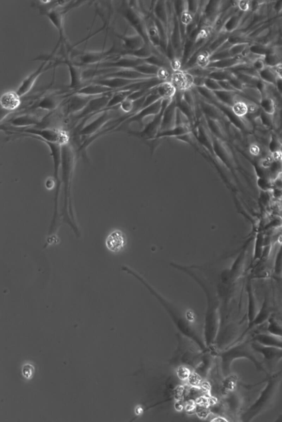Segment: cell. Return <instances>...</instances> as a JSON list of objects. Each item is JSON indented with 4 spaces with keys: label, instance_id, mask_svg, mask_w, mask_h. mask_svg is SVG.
Segmentation results:
<instances>
[{
    "label": "cell",
    "instance_id": "obj_36",
    "mask_svg": "<svg viewBox=\"0 0 282 422\" xmlns=\"http://www.w3.org/2000/svg\"><path fill=\"white\" fill-rule=\"evenodd\" d=\"M195 411L197 415L201 419H205L208 417L210 411L207 406L196 404Z\"/></svg>",
    "mask_w": 282,
    "mask_h": 422
},
{
    "label": "cell",
    "instance_id": "obj_24",
    "mask_svg": "<svg viewBox=\"0 0 282 422\" xmlns=\"http://www.w3.org/2000/svg\"><path fill=\"white\" fill-rule=\"evenodd\" d=\"M259 79L266 84L275 86L277 77L272 67H266L264 70L258 72Z\"/></svg>",
    "mask_w": 282,
    "mask_h": 422
},
{
    "label": "cell",
    "instance_id": "obj_25",
    "mask_svg": "<svg viewBox=\"0 0 282 422\" xmlns=\"http://www.w3.org/2000/svg\"><path fill=\"white\" fill-rule=\"evenodd\" d=\"M249 50L251 54L257 56L263 57V58L266 55L274 52L272 48L268 46L267 45L264 44H252L250 45Z\"/></svg>",
    "mask_w": 282,
    "mask_h": 422
},
{
    "label": "cell",
    "instance_id": "obj_21",
    "mask_svg": "<svg viewBox=\"0 0 282 422\" xmlns=\"http://www.w3.org/2000/svg\"><path fill=\"white\" fill-rule=\"evenodd\" d=\"M213 150L224 163L229 166L232 165L233 159L231 154L222 141L220 140H215L213 143Z\"/></svg>",
    "mask_w": 282,
    "mask_h": 422
},
{
    "label": "cell",
    "instance_id": "obj_29",
    "mask_svg": "<svg viewBox=\"0 0 282 422\" xmlns=\"http://www.w3.org/2000/svg\"><path fill=\"white\" fill-rule=\"evenodd\" d=\"M232 109L233 113L240 117H244L248 114V104L241 100H237Z\"/></svg>",
    "mask_w": 282,
    "mask_h": 422
},
{
    "label": "cell",
    "instance_id": "obj_35",
    "mask_svg": "<svg viewBox=\"0 0 282 422\" xmlns=\"http://www.w3.org/2000/svg\"><path fill=\"white\" fill-rule=\"evenodd\" d=\"M261 124L264 127L267 128H271L272 127L273 123V115L268 114L261 111L259 114Z\"/></svg>",
    "mask_w": 282,
    "mask_h": 422
},
{
    "label": "cell",
    "instance_id": "obj_48",
    "mask_svg": "<svg viewBox=\"0 0 282 422\" xmlns=\"http://www.w3.org/2000/svg\"><path fill=\"white\" fill-rule=\"evenodd\" d=\"M228 421L226 419H224L223 417H218L215 418V419H213L212 422H228Z\"/></svg>",
    "mask_w": 282,
    "mask_h": 422
},
{
    "label": "cell",
    "instance_id": "obj_16",
    "mask_svg": "<svg viewBox=\"0 0 282 422\" xmlns=\"http://www.w3.org/2000/svg\"><path fill=\"white\" fill-rule=\"evenodd\" d=\"M117 92L114 89L102 86V85L92 83L80 88L74 93L89 97H98Z\"/></svg>",
    "mask_w": 282,
    "mask_h": 422
},
{
    "label": "cell",
    "instance_id": "obj_2",
    "mask_svg": "<svg viewBox=\"0 0 282 422\" xmlns=\"http://www.w3.org/2000/svg\"><path fill=\"white\" fill-rule=\"evenodd\" d=\"M17 132H23L33 136L44 143H49L63 146L68 144L69 136L63 130L52 128H34L33 127L19 130Z\"/></svg>",
    "mask_w": 282,
    "mask_h": 422
},
{
    "label": "cell",
    "instance_id": "obj_26",
    "mask_svg": "<svg viewBox=\"0 0 282 422\" xmlns=\"http://www.w3.org/2000/svg\"><path fill=\"white\" fill-rule=\"evenodd\" d=\"M209 130L204 127V125H200L199 127L198 137L200 141L211 151L213 149V143L209 133Z\"/></svg>",
    "mask_w": 282,
    "mask_h": 422
},
{
    "label": "cell",
    "instance_id": "obj_1",
    "mask_svg": "<svg viewBox=\"0 0 282 422\" xmlns=\"http://www.w3.org/2000/svg\"><path fill=\"white\" fill-rule=\"evenodd\" d=\"M282 378V369L268 376L266 384L257 400L244 413L241 419L251 422L271 408L275 404L279 392Z\"/></svg>",
    "mask_w": 282,
    "mask_h": 422
},
{
    "label": "cell",
    "instance_id": "obj_32",
    "mask_svg": "<svg viewBox=\"0 0 282 422\" xmlns=\"http://www.w3.org/2000/svg\"><path fill=\"white\" fill-rule=\"evenodd\" d=\"M250 44H239L233 45L229 49V52L232 57L243 55L244 52L248 49Z\"/></svg>",
    "mask_w": 282,
    "mask_h": 422
},
{
    "label": "cell",
    "instance_id": "obj_5",
    "mask_svg": "<svg viewBox=\"0 0 282 422\" xmlns=\"http://www.w3.org/2000/svg\"><path fill=\"white\" fill-rule=\"evenodd\" d=\"M115 92L94 97L83 110L76 115V119L87 118L88 117L101 113L106 109L109 101Z\"/></svg>",
    "mask_w": 282,
    "mask_h": 422
},
{
    "label": "cell",
    "instance_id": "obj_12",
    "mask_svg": "<svg viewBox=\"0 0 282 422\" xmlns=\"http://www.w3.org/2000/svg\"><path fill=\"white\" fill-rule=\"evenodd\" d=\"M170 82L179 91H187L194 87L193 77L185 71H178L172 73Z\"/></svg>",
    "mask_w": 282,
    "mask_h": 422
},
{
    "label": "cell",
    "instance_id": "obj_45",
    "mask_svg": "<svg viewBox=\"0 0 282 422\" xmlns=\"http://www.w3.org/2000/svg\"><path fill=\"white\" fill-rule=\"evenodd\" d=\"M275 87L277 89V92L282 96V79H277Z\"/></svg>",
    "mask_w": 282,
    "mask_h": 422
},
{
    "label": "cell",
    "instance_id": "obj_46",
    "mask_svg": "<svg viewBox=\"0 0 282 422\" xmlns=\"http://www.w3.org/2000/svg\"><path fill=\"white\" fill-rule=\"evenodd\" d=\"M277 2L274 6V9L276 11L277 14H279L282 10V1H277Z\"/></svg>",
    "mask_w": 282,
    "mask_h": 422
},
{
    "label": "cell",
    "instance_id": "obj_28",
    "mask_svg": "<svg viewBox=\"0 0 282 422\" xmlns=\"http://www.w3.org/2000/svg\"><path fill=\"white\" fill-rule=\"evenodd\" d=\"M207 125L209 130L214 133L216 136L219 137V139L224 138V133L223 129L219 122V120L212 119L208 117Z\"/></svg>",
    "mask_w": 282,
    "mask_h": 422
},
{
    "label": "cell",
    "instance_id": "obj_20",
    "mask_svg": "<svg viewBox=\"0 0 282 422\" xmlns=\"http://www.w3.org/2000/svg\"><path fill=\"white\" fill-rule=\"evenodd\" d=\"M201 108L208 118L219 120L223 118L224 114L219 107L216 105L209 103L206 100H201Z\"/></svg>",
    "mask_w": 282,
    "mask_h": 422
},
{
    "label": "cell",
    "instance_id": "obj_34",
    "mask_svg": "<svg viewBox=\"0 0 282 422\" xmlns=\"http://www.w3.org/2000/svg\"><path fill=\"white\" fill-rule=\"evenodd\" d=\"M204 87L209 90L214 92L223 91V88L220 86L219 81L209 78L205 80Z\"/></svg>",
    "mask_w": 282,
    "mask_h": 422
},
{
    "label": "cell",
    "instance_id": "obj_14",
    "mask_svg": "<svg viewBox=\"0 0 282 422\" xmlns=\"http://www.w3.org/2000/svg\"><path fill=\"white\" fill-rule=\"evenodd\" d=\"M21 103V97L16 92L9 91L4 93L0 99L2 110L9 113L17 110Z\"/></svg>",
    "mask_w": 282,
    "mask_h": 422
},
{
    "label": "cell",
    "instance_id": "obj_23",
    "mask_svg": "<svg viewBox=\"0 0 282 422\" xmlns=\"http://www.w3.org/2000/svg\"><path fill=\"white\" fill-rule=\"evenodd\" d=\"M260 107L262 111L269 115H273L276 112L275 100L268 94L260 97Z\"/></svg>",
    "mask_w": 282,
    "mask_h": 422
},
{
    "label": "cell",
    "instance_id": "obj_8",
    "mask_svg": "<svg viewBox=\"0 0 282 422\" xmlns=\"http://www.w3.org/2000/svg\"><path fill=\"white\" fill-rule=\"evenodd\" d=\"M94 97L76 94L70 97L64 104V112L66 116L78 114L82 111Z\"/></svg>",
    "mask_w": 282,
    "mask_h": 422
},
{
    "label": "cell",
    "instance_id": "obj_37",
    "mask_svg": "<svg viewBox=\"0 0 282 422\" xmlns=\"http://www.w3.org/2000/svg\"><path fill=\"white\" fill-rule=\"evenodd\" d=\"M188 380L192 387H199L201 384V376L195 373H191Z\"/></svg>",
    "mask_w": 282,
    "mask_h": 422
},
{
    "label": "cell",
    "instance_id": "obj_30",
    "mask_svg": "<svg viewBox=\"0 0 282 422\" xmlns=\"http://www.w3.org/2000/svg\"><path fill=\"white\" fill-rule=\"evenodd\" d=\"M268 149L270 153L273 155L282 153V144L281 141L275 134H272L270 139Z\"/></svg>",
    "mask_w": 282,
    "mask_h": 422
},
{
    "label": "cell",
    "instance_id": "obj_33",
    "mask_svg": "<svg viewBox=\"0 0 282 422\" xmlns=\"http://www.w3.org/2000/svg\"><path fill=\"white\" fill-rule=\"evenodd\" d=\"M263 59L266 67H273L282 63L280 57L275 52L266 55Z\"/></svg>",
    "mask_w": 282,
    "mask_h": 422
},
{
    "label": "cell",
    "instance_id": "obj_42",
    "mask_svg": "<svg viewBox=\"0 0 282 422\" xmlns=\"http://www.w3.org/2000/svg\"><path fill=\"white\" fill-rule=\"evenodd\" d=\"M249 1H237V7L238 9L243 12H248L251 8V4Z\"/></svg>",
    "mask_w": 282,
    "mask_h": 422
},
{
    "label": "cell",
    "instance_id": "obj_6",
    "mask_svg": "<svg viewBox=\"0 0 282 422\" xmlns=\"http://www.w3.org/2000/svg\"><path fill=\"white\" fill-rule=\"evenodd\" d=\"M114 47H112L110 49L104 51L103 49L101 51H87L84 52L77 57V62H74L77 65L91 66L101 64L110 58L112 52H114Z\"/></svg>",
    "mask_w": 282,
    "mask_h": 422
},
{
    "label": "cell",
    "instance_id": "obj_10",
    "mask_svg": "<svg viewBox=\"0 0 282 422\" xmlns=\"http://www.w3.org/2000/svg\"><path fill=\"white\" fill-rule=\"evenodd\" d=\"M251 345L253 350L263 356L265 360L268 363H276L282 359V348L265 346L253 341Z\"/></svg>",
    "mask_w": 282,
    "mask_h": 422
},
{
    "label": "cell",
    "instance_id": "obj_7",
    "mask_svg": "<svg viewBox=\"0 0 282 422\" xmlns=\"http://www.w3.org/2000/svg\"><path fill=\"white\" fill-rule=\"evenodd\" d=\"M56 63L58 65L63 64L65 65L67 67L70 77V82L68 88L76 92L83 87V74L81 69H80V66L72 62L67 55L64 56L63 60L58 61V62L57 61Z\"/></svg>",
    "mask_w": 282,
    "mask_h": 422
},
{
    "label": "cell",
    "instance_id": "obj_19",
    "mask_svg": "<svg viewBox=\"0 0 282 422\" xmlns=\"http://www.w3.org/2000/svg\"><path fill=\"white\" fill-rule=\"evenodd\" d=\"M156 92L164 100H172L176 93V89L170 81H165L157 85Z\"/></svg>",
    "mask_w": 282,
    "mask_h": 422
},
{
    "label": "cell",
    "instance_id": "obj_22",
    "mask_svg": "<svg viewBox=\"0 0 282 422\" xmlns=\"http://www.w3.org/2000/svg\"><path fill=\"white\" fill-rule=\"evenodd\" d=\"M275 157L270 163L268 167L269 175L273 181L281 177L282 174V154L273 155Z\"/></svg>",
    "mask_w": 282,
    "mask_h": 422
},
{
    "label": "cell",
    "instance_id": "obj_31",
    "mask_svg": "<svg viewBox=\"0 0 282 422\" xmlns=\"http://www.w3.org/2000/svg\"><path fill=\"white\" fill-rule=\"evenodd\" d=\"M257 185L264 192H271L273 181L269 178H257Z\"/></svg>",
    "mask_w": 282,
    "mask_h": 422
},
{
    "label": "cell",
    "instance_id": "obj_44",
    "mask_svg": "<svg viewBox=\"0 0 282 422\" xmlns=\"http://www.w3.org/2000/svg\"><path fill=\"white\" fill-rule=\"evenodd\" d=\"M46 188L48 190H52L54 188H56V182L54 179H48L46 182Z\"/></svg>",
    "mask_w": 282,
    "mask_h": 422
},
{
    "label": "cell",
    "instance_id": "obj_18",
    "mask_svg": "<svg viewBox=\"0 0 282 422\" xmlns=\"http://www.w3.org/2000/svg\"><path fill=\"white\" fill-rule=\"evenodd\" d=\"M252 341L265 346L282 349V339L268 333H259L254 335L251 339Z\"/></svg>",
    "mask_w": 282,
    "mask_h": 422
},
{
    "label": "cell",
    "instance_id": "obj_39",
    "mask_svg": "<svg viewBox=\"0 0 282 422\" xmlns=\"http://www.w3.org/2000/svg\"><path fill=\"white\" fill-rule=\"evenodd\" d=\"M251 65L252 68L257 72L264 70L266 67V66L263 57H260V58L256 59L254 61H253Z\"/></svg>",
    "mask_w": 282,
    "mask_h": 422
},
{
    "label": "cell",
    "instance_id": "obj_3",
    "mask_svg": "<svg viewBox=\"0 0 282 422\" xmlns=\"http://www.w3.org/2000/svg\"><path fill=\"white\" fill-rule=\"evenodd\" d=\"M84 1H71V3H68V5L63 7V10L57 9V8H53V9L47 10L45 12L46 15L48 18L49 19L50 22L53 24V26L57 30L59 33V41L56 44L53 51H52L50 55L54 56L56 51L58 49L60 45H61L64 40V31L63 25L64 16L67 12L70 11L72 9L76 6H78L79 4L83 2Z\"/></svg>",
    "mask_w": 282,
    "mask_h": 422
},
{
    "label": "cell",
    "instance_id": "obj_27",
    "mask_svg": "<svg viewBox=\"0 0 282 422\" xmlns=\"http://www.w3.org/2000/svg\"><path fill=\"white\" fill-rule=\"evenodd\" d=\"M267 333L282 339V326L275 319L269 317L267 320Z\"/></svg>",
    "mask_w": 282,
    "mask_h": 422
},
{
    "label": "cell",
    "instance_id": "obj_49",
    "mask_svg": "<svg viewBox=\"0 0 282 422\" xmlns=\"http://www.w3.org/2000/svg\"><path fill=\"white\" fill-rule=\"evenodd\" d=\"M142 409L140 407H139L137 408L136 412L137 414H138V415H139V414H141L142 412Z\"/></svg>",
    "mask_w": 282,
    "mask_h": 422
},
{
    "label": "cell",
    "instance_id": "obj_9",
    "mask_svg": "<svg viewBox=\"0 0 282 422\" xmlns=\"http://www.w3.org/2000/svg\"><path fill=\"white\" fill-rule=\"evenodd\" d=\"M110 109H105L97 118L93 120L91 123L83 127L79 131V135L82 136H91L98 132L100 129L112 119Z\"/></svg>",
    "mask_w": 282,
    "mask_h": 422
},
{
    "label": "cell",
    "instance_id": "obj_47",
    "mask_svg": "<svg viewBox=\"0 0 282 422\" xmlns=\"http://www.w3.org/2000/svg\"><path fill=\"white\" fill-rule=\"evenodd\" d=\"M184 407V406L181 404V401H176L175 408L177 411H181L183 410Z\"/></svg>",
    "mask_w": 282,
    "mask_h": 422
},
{
    "label": "cell",
    "instance_id": "obj_41",
    "mask_svg": "<svg viewBox=\"0 0 282 422\" xmlns=\"http://www.w3.org/2000/svg\"><path fill=\"white\" fill-rule=\"evenodd\" d=\"M185 388L183 386L177 387L174 391V399L176 401H181L184 399Z\"/></svg>",
    "mask_w": 282,
    "mask_h": 422
},
{
    "label": "cell",
    "instance_id": "obj_43",
    "mask_svg": "<svg viewBox=\"0 0 282 422\" xmlns=\"http://www.w3.org/2000/svg\"><path fill=\"white\" fill-rule=\"evenodd\" d=\"M275 72L278 79H282V63L278 64L275 67H272Z\"/></svg>",
    "mask_w": 282,
    "mask_h": 422
},
{
    "label": "cell",
    "instance_id": "obj_38",
    "mask_svg": "<svg viewBox=\"0 0 282 422\" xmlns=\"http://www.w3.org/2000/svg\"><path fill=\"white\" fill-rule=\"evenodd\" d=\"M176 373L178 378L181 380L184 381L188 379L191 373L188 368L181 366L178 369Z\"/></svg>",
    "mask_w": 282,
    "mask_h": 422
},
{
    "label": "cell",
    "instance_id": "obj_15",
    "mask_svg": "<svg viewBox=\"0 0 282 422\" xmlns=\"http://www.w3.org/2000/svg\"><path fill=\"white\" fill-rule=\"evenodd\" d=\"M125 235L119 230H114L108 235L106 244L107 248L111 252L119 253L126 245Z\"/></svg>",
    "mask_w": 282,
    "mask_h": 422
},
{
    "label": "cell",
    "instance_id": "obj_51",
    "mask_svg": "<svg viewBox=\"0 0 282 422\" xmlns=\"http://www.w3.org/2000/svg\"></svg>",
    "mask_w": 282,
    "mask_h": 422
},
{
    "label": "cell",
    "instance_id": "obj_50",
    "mask_svg": "<svg viewBox=\"0 0 282 422\" xmlns=\"http://www.w3.org/2000/svg\"><path fill=\"white\" fill-rule=\"evenodd\" d=\"M276 422H282V414L277 418Z\"/></svg>",
    "mask_w": 282,
    "mask_h": 422
},
{
    "label": "cell",
    "instance_id": "obj_40",
    "mask_svg": "<svg viewBox=\"0 0 282 422\" xmlns=\"http://www.w3.org/2000/svg\"><path fill=\"white\" fill-rule=\"evenodd\" d=\"M236 383V381L235 377L233 376H229L225 380L223 383V387L224 389L232 391L235 388Z\"/></svg>",
    "mask_w": 282,
    "mask_h": 422
},
{
    "label": "cell",
    "instance_id": "obj_13",
    "mask_svg": "<svg viewBox=\"0 0 282 422\" xmlns=\"http://www.w3.org/2000/svg\"><path fill=\"white\" fill-rule=\"evenodd\" d=\"M42 122V118L33 114H23L14 117L10 121L12 127L15 128H29L34 127Z\"/></svg>",
    "mask_w": 282,
    "mask_h": 422
},
{
    "label": "cell",
    "instance_id": "obj_4",
    "mask_svg": "<svg viewBox=\"0 0 282 422\" xmlns=\"http://www.w3.org/2000/svg\"><path fill=\"white\" fill-rule=\"evenodd\" d=\"M56 67L57 66L56 62L52 64L51 59L49 56L46 57L45 60H43V62L40 65V66L31 75L28 76L25 80L22 81L21 85L18 87L17 91L16 92L21 97L26 96L28 93H30L32 88L34 86L36 81L44 72L47 70H49L52 67Z\"/></svg>",
    "mask_w": 282,
    "mask_h": 422
},
{
    "label": "cell",
    "instance_id": "obj_17",
    "mask_svg": "<svg viewBox=\"0 0 282 422\" xmlns=\"http://www.w3.org/2000/svg\"><path fill=\"white\" fill-rule=\"evenodd\" d=\"M269 317L270 316L267 303L265 302L260 312H258L254 319H253L251 323L248 324V326L247 328V329L244 331L243 334L240 336V338L237 341L240 342L241 340H243V339L245 338L246 335H247L250 331L252 330L253 328H254L256 326L261 325L263 324L266 322H267Z\"/></svg>",
    "mask_w": 282,
    "mask_h": 422
},
{
    "label": "cell",
    "instance_id": "obj_11",
    "mask_svg": "<svg viewBox=\"0 0 282 422\" xmlns=\"http://www.w3.org/2000/svg\"><path fill=\"white\" fill-rule=\"evenodd\" d=\"M62 100L63 97L59 95H47L36 101L31 109L47 112L54 111L61 104Z\"/></svg>",
    "mask_w": 282,
    "mask_h": 422
}]
</instances>
